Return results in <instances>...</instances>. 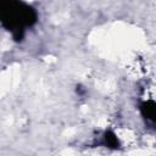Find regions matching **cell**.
I'll return each instance as SVG.
<instances>
[{"label":"cell","mask_w":156,"mask_h":156,"mask_svg":"<svg viewBox=\"0 0 156 156\" xmlns=\"http://www.w3.org/2000/svg\"><path fill=\"white\" fill-rule=\"evenodd\" d=\"M38 20L37 11L20 0H1L2 26L12 33L16 41L23 39L24 28L33 26Z\"/></svg>","instance_id":"obj_1"},{"label":"cell","mask_w":156,"mask_h":156,"mask_svg":"<svg viewBox=\"0 0 156 156\" xmlns=\"http://www.w3.org/2000/svg\"><path fill=\"white\" fill-rule=\"evenodd\" d=\"M140 112L145 118H147V119L152 121L154 123H156V101L147 100V101L141 102Z\"/></svg>","instance_id":"obj_2"},{"label":"cell","mask_w":156,"mask_h":156,"mask_svg":"<svg viewBox=\"0 0 156 156\" xmlns=\"http://www.w3.org/2000/svg\"><path fill=\"white\" fill-rule=\"evenodd\" d=\"M104 141L106 144V146L111 147V149H116L119 145V141L116 136V134L112 130H106L104 134Z\"/></svg>","instance_id":"obj_3"}]
</instances>
